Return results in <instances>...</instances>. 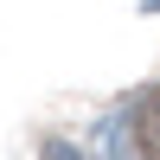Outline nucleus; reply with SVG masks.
Masks as SVG:
<instances>
[{
    "label": "nucleus",
    "instance_id": "nucleus-1",
    "mask_svg": "<svg viewBox=\"0 0 160 160\" xmlns=\"http://www.w3.org/2000/svg\"><path fill=\"white\" fill-rule=\"evenodd\" d=\"M115 148L122 160H160V83H148L115 122Z\"/></svg>",
    "mask_w": 160,
    "mask_h": 160
}]
</instances>
